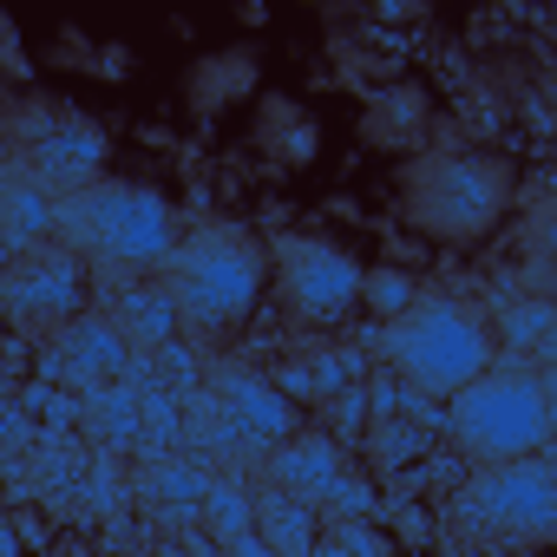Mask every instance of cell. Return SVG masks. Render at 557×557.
<instances>
[{
	"mask_svg": "<svg viewBox=\"0 0 557 557\" xmlns=\"http://www.w3.org/2000/svg\"><path fill=\"white\" fill-rule=\"evenodd\" d=\"M60 236H66V249L92 256L112 275H132V283L151 269H171V256L184 249L171 197L151 184H119V177L60 203Z\"/></svg>",
	"mask_w": 557,
	"mask_h": 557,
	"instance_id": "1",
	"label": "cell"
},
{
	"mask_svg": "<svg viewBox=\"0 0 557 557\" xmlns=\"http://www.w3.org/2000/svg\"><path fill=\"white\" fill-rule=\"evenodd\" d=\"M400 210L433 243H485L511 210V164L492 151H420L400 171Z\"/></svg>",
	"mask_w": 557,
	"mask_h": 557,
	"instance_id": "2",
	"label": "cell"
},
{
	"mask_svg": "<svg viewBox=\"0 0 557 557\" xmlns=\"http://www.w3.org/2000/svg\"><path fill=\"white\" fill-rule=\"evenodd\" d=\"M446 426L459 440V453L472 466H518V459H544L557 420H550V394L544 374L531 368H492L479 374L466 394L446 400Z\"/></svg>",
	"mask_w": 557,
	"mask_h": 557,
	"instance_id": "3",
	"label": "cell"
},
{
	"mask_svg": "<svg viewBox=\"0 0 557 557\" xmlns=\"http://www.w3.org/2000/svg\"><path fill=\"white\" fill-rule=\"evenodd\" d=\"M171 296H177L184 335H197V342H210V348L230 342V335L249 322L256 296H262V249H256L243 230H230V223L197 230V236L171 256Z\"/></svg>",
	"mask_w": 557,
	"mask_h": 557,
	"instance_id": "4",
	"label": "cell"
},
{
	"mask_svg": "<svg viewBox=\"0 0 557 557\" xmlns=\"http://www.w3.org/2000/svg\"><path fill=\"white\" fill-rule=\"evenodd\" d=\"M381 348H387L394 374H400L413 394H433V400H453V394H466L479 374L498 368V361H492V329H485L466 302H453V296H420L400 322H387Z\"/></svg>",
	"mask_w": 557,
	"mask_h": 557,
	"instance_id": "5",
	"label": "cell"
},
{
	"mask_svg": "<svg viewBox=\"0 0 557 557\" xmlns=\"http://www.w3.org/2000/svg\"><path fill=\"white\" fill-rule=\"evenodd\" d=\"M453 524L479 550H537L557 537V472L544 459L479 466L453 492Z\"/></svg>",
	"mask_w": 557,
	"mask_h": 557,
	"instance_id": "6",
	"label": "cell"
},
{
	"mask_svg": "<svg viewBox=\"0 0 557 557\" xmlns=\"http://www.w3.org/2000/svg\"><path fill=\"white\" fill-rule=\"evenodd\" d=\"M275 296H283V309L296 322H342L361 296H368V275L361 262L342 249V243H322V236H289L283 249H275Z\"/></svg>",
	"mask_w": 557,
	"mask_h": 557,
	"instance_id": "7",
	"label": "cell"
},
{
	"mask_svg": "<svg viewBox=\"0 0 557 557\" xmlns=\"http://www.w3.org/2000/svg\"><path fill=\"white\" fill-rule=\"evenodd\" d=\"M0 302H8V329L14 335L60 342L79 322L86 275H79V262L66 249H27V256L8 262V275H0Z\"/></svg>",
	"mask_w": 557,
	"mask_h": 557,
	"instance_id": "8",
	"label": "cell"
},
{
	"mask_svg": "<svg viewBox=\"0 0 557 557\" xmlns=\"http://www.w3.org/2000/svg\"><path fill=\"white\" fill-rule=\"evenodd\" d=\"M106 158H112L106 132L86 125L79 112H53V119L21 145V171H27L53 203H73V197L99 190V184H106Z\"/></svg>",
	"mask_w": 557,
	"mask_h": 557,
	"instance_id": "9",
	"label": "cell"
},
{
	"mask_svg": "<svg viewBox=\"0 0 557 557\" xmlns=\"http://www.w3.org/2000/svg\"><path fill=\"white\" fill-rule=\"evenodd\" d=\"M216 413L249 440V446H289L296 440V407L275 381H256V374H223L216 387Z\"/></svg>",
	"mask_w": 557,
	"mask_h": 557,
	"instance_id": "10",
	"label": "cell"
},
{
	"mask_svg": "<svg viewBox=\"0 0 557 557\" xmlns=\"http://www.w3.org/2000/svg\"><path fill=\"white\" fill-rule=\"evenodd\" d=\"M269 485L302 498V505H315L322 492H335L342 485V446H335V433H296L289 446H275Z\"/></svg>",
	"mask_w": 557,
	"mask_h": 557,
	"instance_id": "11",
	"label": "cell"
},
{
	"mask_svg": "<svg viewBox=\"0 0 557 557\" xmlns=\"http://www.w3.org/2000/svg\"><path fill=\"white\" fill-rule=\"evenodd\" d=\"M256 151H262L275 171H309L315 151H322V125H315L296 99L262 92V106H256Z\"/></svg>",
	"mask_w": 557,
	"mask_h": 557,
	"instance_id": "12",
	"label": "cell"
},
{
	"mask_svg": "<svg viewBox=\"0 0 557 557\" xmlns=\"http://www.w3.org/2000/svg\"><path fill=\"white\" fill-rule=\"evenodd\" d=\"M47 355L86 387H106V381L125 374V335L112 329V315H79L60 342H47Z\"/></svg>",
	"mask_w": 557,
	"mask_h": 557,
	"instance_id": "13",
	"label": "cell"
},
{
	"mask_svg": "<svg viewBox=\"0 0 557 557\" xmlns=\"http://www.w3.org/2000/svg\"><path fill=\"white\" fill-rule=\"evenodd\" d=\"M112 329L125 335V348H164V342H177L184 335V315H177V296H171V283H125L119 296H112Z\"/></svg>",
	"mask_w": 557,
	"mask_h": 557,
	"instance_id": "14",
	"label": "cell"
},
{
	"mask_svg": "<svg viewBox=\"0 0 557 557\" xmlns=\"http://www.w3.org/2000/svg\"><path fill=\"white\" fill-rule=\"evenodd\" d=\"M426 106H433L426 86L394 79V86L368 92V106H361V138H368L374 151H413L420 132H426Z\"/></svg>",
	"mask_w": 557,
	"mask_h": 557,
	"instance_id": "15",
	"label": "cell"
},
{
	"mask_svg": "<svg viewBox=\"0 0 557 557\" xmlns=\"http://www.w3.org/2000/svg\"><path fill=\"white\" fill-rule=\"evenodd\" d=\"M249 92H256V60H249V47L203 53V60L184 73V106H190L197 119H216V112L243 106Z\"/></svg>",
	"mask_w": 557,
	"mask_h": 557,
	"instance_id": "16",
	"label": "cell"
},
{
	"mask_svg": "<svg viewBox=\"0 0 557 557\" xmlns=\"http://www.w3.org/2000/svg\"><path fill=\"white\" fill-rule=\"evenodd\" d=\"M0 203H8V216H0V230H8V256H27L40 236L60 230V203H53L21 164L8 171V190H0Z\"/></svg>",
	"mask_w": 557,
	"mask_h": 557,
	"instance_id": "17",
	"label": "cell"
},
{
	"mask_svg": "<svg viewBox=\"0 0 557 557\" xmlns=\"http://www.w3.org/2000/svg\"><path fill=\"white\" fill-rule=\"evenodd\" d=\"M262 537L275 557H309L315 550V524H309V505L289 498V492H269L262 498Z\"/></svg>",
	"mask_w": 557,
	"mask_h": 557,
	"instance_id": "18",
	"label": "cell"
},
{
	"mask_svg": "<svg viewBox=\"0 0 557 557\" xmlns=\"http://www.w3.org/2000/svg\"><path fill=\"white\" fill-rule=\"evenodd\" d=\"M348 381H355L348 355H309V361H289L283 374H275V387H283V394H315V400L342 394Z\"/></svg>",
	"mask_w": 557,
	"mask_h": 557,
	"instance_id": "19",
	"label": "cell"
},
{
	"mask_svg": "<svg viewBox=\"0 0 557 557\" xmlns=\"http://www.w3.org/2000/svg\"><path fill=\"white\" fill-rule=\"evenodd\" d=\"M203 492H210V479H203V472H190V466H151V472H145V498H151V505L203 511Z\"/></svg>",
	"mask_w": 557,
	"mask_h": 557,
	"instance_id": "20",
	"label": "cell"
},
{
	"mask_svg": "<svg viewBox=\"0 0 557 557\" xmlns=\"http://www.w3.org/2000/svg\"><path fill=\"white\" fill-rule=\"evenodd\" d=\"M420 446H426V426H407V420H374V426H368V453H374L387 472H394L407 453H420Z\"/></svg>",
	"mask_w": 557,
	"mask_h": 557,
	"instance_id": "21",
	"label": "cell"
},
{
	"mask_svg": "<svg viewBox=\"0 0 557 557\" xmlns=\"http://www.w3.org/2000/svg\"><path fill=\"white\" fill-rule=\"evenodd\" d=\"M505 335L518 342V348H531V342H557V309L550 302H518V309H505Z\"/></svg>",
	"mask_w": 557,
	"mask_h": 557,
	"instance_id": "22",
	"label": "cell"
},
{
	"mask_svg": "<svg viewBox=\"0 0 557 557\" xmlns=\"http://www.w3.org/2000/svg\"><path fill=\"white\" fill-rule=\"evenodd\" d=\"M203 518H210L223 537H243V524H249L243 492H230V485H216V479H210V492H203Z\"/></svg>",
	"mask_w": 557,
	"mask_h": 557,
	"instance_id": "23",
	"label": "cell"
},
{
	"mask_svg": "<svg viewBox=\"0 0 557 557\" xmlns=\"http://www.w3.org/2000/svg\"><path fill=\"white\" fill-rule=\"evenodd\" d=\"M322 557H387V537H374L368 524H335Z\"/></svg>",
	"mask_w": 557,
	"mask_h": 557,
	"instance_id": "24",
	"label": "cell"
},
{
	"mask_svg": "<svg viewBox=\"0 0 557 557\" xmlns=\"http://www.w3.org/2000/svg\"><path fill=\"white\" fill-rule=\"evenodd\" d=\"M368 302H374L381 315H394V322H400V315H407V309H413L420 296H413V289L400 283V275H368Z\"/></svg>",
	"mask_w": 557,
	"mask_h": 557,
	"instance_id": "25",
	"label": "cell"
},
{
	"mask_svg": "<svg viewBox=\"0 0 557 557\" xmlns=\"http://www.w3.org/2000/svg\"><path fill=\"white\" fill-rule=\"evenodd\" d=\"M426 524H433V518H426L420 505H400V537H407V544H426Z\"/></svg>",
	"mask_w": 557,
	"mask_h": 557,
	"instance_id": "26",
	"label": "cell"
},
{
	"mask_svg": "<svg viewBox=\"0 0 557 557\" xmlns=\"http://www.w3.org/2000/svg\"><path fill=\"white\" fill-rule=\"evenodd\" d=\"M230 557H275V550H269V537L243 531V537H230Z\"/></svg>",
	"mask_w": 557,
	"mask_h": 557,
	"instance_id": "27",
	"label": "cell"
},
{
	"mask_svg": "<svg viewBox=\"0 0 557 557\" xmlns=\"http://www.w3.org/2000/svg\"><path fill=\"white\" fill-rule=\"evenodd\" d=\"M47 557H86V544L79 537H60V544H47Z\"/></svg>",
	"mask_w": 557,
	"mask_h": 557,
	"instance_id": "28",
	"label": "cell"
},
{
	"mask_svg": "<svg viewBox=\"0 0 557 557\" xmlns=\"http://www.w3.org/2000/svg\"><path fill=\"white\" fill-rule=\"evenodd\" d=\"M544 394H550V420H557V342H550V374H544Z\"/></svg>",
	"mask_w": 557,
	"mask_h": 557,
	"instance_id": "29",
	"label": "cell"
},
{
	"mask_svg": "<svg viewBox=\"0 0 557 557\" xmlns=\"http://www.w3.org/2000/svg\"><path fill=\"white\" fill-rule=\"evenodd\" d=\"M420 557H433V550H420Z\"/></svg>",
	"mask_w": 557,
	"mask_h": 557,
	"instance_id": "30",
	"label": "cell"
}]
</instances>
